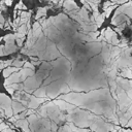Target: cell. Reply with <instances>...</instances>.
<instances>
[{"mask_svg": "<svg viewBox=\"0 0 132 132\" xmlns=\"http://www.w3.org/2000/svg\"><path fill=\"white\" fill-rule=\"evenodd\" d=\"M29 99L30 100L27 103V107L28 108H33V109L37 108L41 103L48 100V98H46V97H35V96H31V95H30Z\"/></svg>", "mask_w": 132, "mask_h": 132, "instance_id": "6da1fadb", "label": "cell"}, {"mask_svg": "<svg viewBox=\"0 0 132 132\" xmlns=\"http://www.w3.org/2000/svg\"><path fill=\"white\" fill-rule=\"evenodd\" d=\"M54 104L59 105L61 110H67L68 112H70L72 109L75 108V105L70 104V103H67V102H64L63 100H59V99L58 100H54Z\"/></svg>", "mask_w": 132, "mask_h": 132, "instance_id": "7a4b0ae2", "label": "cell"}, {"mask_svg": "<svg viewBox=\"0 0 132 132\" xmlns=\"http://www.w3.org/2000/svg\"><path fill=\"white\" fill-rule=\"evenodd\" d=\"M14 125L16 126V127H20V128H22V130H23V132H32L31 130H30V128H29V122H28V120L27 119H19V120H16L15 122H14Z\"/></svg>", "mask_w": 132, "mask_h": 132, "instance_id": "3957f363", "label": "cell"}, {"mask_svg": "<svg viewBox=\"0 0 132 132\" xmlns=\"http://www.w3.org/2000/svg\"><path fill=\"white\" fill-rule=\"evenodd\" d=\"M11 108H12V111H13V114L15 113H19V112H22L24 110H26V106H24L20 101H16V100H13L11 101Z\"/></svg>", "mask_w": 132, "mask_h": 132, "instance_id": "277c9868", "label": "cell"}, {"mask_svg": "<svg viewBox=\"0 0 132 132\" xmlns=\"http://www.w3.org/2000/svg\"><path fill=\"white\" fill-rule=\"evenodd\" d=\"M19 70H20L19 67L8 66V67H6V68L3 69V76H4V78H6V77H8L10 74H12V73H14V72H16V71H19Z\"/></svg>", "mask_w": 132, "mask_h": 132, "instance_id": "5b68a950", "label": "cell"}, {"mask_svg": "<svg viewBox=\"0 0 132 132\" xmlns=\"http://www.w3.org/2000/svg\"><path fill=\"white\" fill-rule=\"evenodd\" d=\"M121 77H124V78H128V79H132V72H131V69L130 67H124V69L121 71L120 73Z\"/></svg>", "mask_w": 132, "mask_h": 132, "instance_id": "8992f818", "label": "cell"}, {"mask_svg": "<svg viewBox=\"0 0 132 132\" xmlns=\"http://www.w3.org/2000/svg\"><path fill=\"white\" fill-rule=\"evenodd\" d=\"M64 7L67 9V10H71L73 8L77 9L78 7L76 6V3L73 1V0H65L64 1Z\"/></svg>", "mask_w": 132, "mask_h": 132, "instance_id": "52a82bcc", "label": "cell"}, {"mask_svg": "<svg viewBox=\"0 0 132 132\" xmlns=\"http://www.w3.org/2000/svg\"><path fill=\"white\" fill-rule=\"evenodd\" d=\"M114 34V32L111 30V28H106L105 30H104V40H106L108 43H110V38H111V36Z\"/></svg>", "mask_w": 132, "mask_h": 132, "instance_id": "ba28073f", "label": "cell"}, {"mask_svg": "<svg viewBox=\"0 0 132 132\" xmlns=\"http://www.w3.org/2000/svg\"><path fill=\"white\" fill-rule=\"evenodd\" d=\"M104 19H105V16H104V13H100L96 19H95V25L97 26V28L98 27H100L102 24H103V22H104Z\"/></svg>", "mask_w": 132, "mask_h": 132, "instance_id": "9c48e42d", "label": "cell"}, {"mask_svg": "<svg viewBox=\"0 0 132 132\" xmlns=\"http://www.w3.org/2000/svg\"><path fill=\"white\" fill-rule=\"evenodd\" d=\"M46 9H47V7H40V8H38L37 14H36L35 19L38 20V19H40L41 16H44V15L46 14Z\"/></svg>", "mask_w": 132, "mask_h": 132, "instance_id": "30bf717a", "label": "cell"}, {"mask_svg": "<svg viewBox=\"0 0 132 132\" xmlns=\"http://www.w3.org/2000/svg\"><path fill=\"white\" fill-rule=\"evenodd\" d=\"M117 6H118V4H116V3H114L113 5L106 7V8L104 9V12H103V13H104V16H105V18H108V16H109V14H110V12H111V11H112Z\"/></svg>", "mask_w": 132, "mask_h": 132, "instance_id": "8fae6325", "label": "cell"}, {"mask_svg": "<svg viewBox=\"0 0 132 132\" xmlns=\"http://www.w3.org/2000/svg\"><path fill=\"white\" fill-rule=\"evenodd\" d=\"M24 63H25V61H23V60H20L19 58H16V59H14V60L12 61V64H11V66H14V67H19V68H21V67H23Z\"/></svg>", "mask_w": 132, "mask_h": 132, "instance_id": "7c38bea8", "label": "cell"}, {"mask_svg": "<svg viewBox=\"0 0 132 132\" xmlns=\"http://www.w3.org/2000/svg\"><path fill=\"white\" fill-rule=\"evenodd\" d=\"M124 13L127 14V16H128L129 19H132V3H131L128 7H126V8L124 9Z\"/></svg>", "mask_w": 132, "mask_h": 132, "instance_id": "4fadbf2b", "label": "cell"}, {"mask_svg": "<svg viewBox=\"0 0 132 132\" xmlns=\"http://www.w3.org/2000/svg\"><path fill=\"white\" fill-rule=\"evenodd\" d=\"M59 132H73V131L71 130L70 126H69V125H68V123H67V124L63 125V126L59 129Z\"/></svg>", "mask_w": 132, "mask_h": 132, "instance_id": "5bb4252c", "label": "cell"}, {"mask_svg": "<svg viewBox=\"0 0 132 132\" xmlns=\"http://www.w3.org/2000/svg\"><path fill=\"white\" fill-rule=\"evenodd\" d=\"M23 67H26V68H30V69H32V70H35V67H34V65H33L32 63L28 62V61H25V63H24Z\"/></svg>", "mask_w": 132, "mask_h": 132, "instance_id": "9a60e30c", "label": "cell"}, {"mask_svg": "<svg viewBox=\"0 0 132 132\" xmlns=\"http://www.w3.org/2000/svg\"><path fill=\"white\" fill-rule=\"evenodd\" d=\"M19 8H23V9H26V6L23 4V2H22V1H20V2L16 4V6H15V10H16V9H19Z\"/></svg>", "mask_w": 132, "mask_h": 132, "instance_id": "2e32d148", "label": "cell"}, {"mask_svg": "<svg viewBox=\"0 0 132 132\" xmlns=\"http://www.w3.org/2000/svg\"><path fill=\"white\" fill-rule=\"evenodd\" d=\"M9 125L8 124H5V123H3V122H0V132L3 130V129H5V128H7Z\"/></svg>", "mask_w": 132, "mask_h": 132, "instance_id": "e0dca14e", "label": "cell"}, {"mask_svg": "<svg viewBox=\"0 0 132 132\" xmlns=\"http://www.w3.org/2000/svg\"><path fill=\"white\" fill-rule=\"evenodd\" d=\"M114 3L113 2H111V1H106L105 3H104V5H103V9H105L106 7H108V6H111V5H113Z\"/></svg>", "mask_w": 132, "mask_h": 132, "instance_id": "ac0fdd59", "label": "cell"}, {"mask_svg": "<svg viewBox=\"0 0 132 132\" xmlns=\"http://www.w3.org/2000/svg\"><path fill=\"white\" fill-rule=\"evenodd\" d=\"M126 94H127V96L132 100V89H128V90H126Z\"/></svg>", "mask_w": 132, "mask_h": 132, "instance_id": "d6986e66", "label": "cell"}, {"mask_svg": "<svg viewBox=\"0 0 132 132\" xmlns=\"http://www.w3.org/2000/svg\"><path fill=\"white\" fill-rule=\"evenodd\" d=\"M1 132H15V131H14L13 129H11V128H10V127L8 126L7 128H5V129H3V130H2Z\"/></svg>", "mask_w": 132, "mask_h": 132, "instance_id": "ffe728a7", "label": "cell"}, {"mask_svg": "<svg viewBox=\"0 0 132 132\" xmlns=\"http://www.w3.org/2000/svg\"><path fill=\"white\" fill-rule=\"evenodd\" d=\"M126 126H127V127H130V128H132V117H131V118L128 120V122H127Z\"/></svg>", "mask_w": 132, "mask_h": 132, "instance_id": "44dd1931", "label": "cell"}, {"mask_svg": "<svg viewBox=\"0 0 132 132\" xmlns=\"http://www.w3.org/2000/svg\"><path fill=\"white\" fill-rule=\"evenodd\" d=\"M3 2L7 5V6H10L12 4V0H3Z\"/></svg>", "mask_w": 132, "mask_h": 132, "instance_id": "7402d4cb", "label": "cell"}, {"mask_svg": "<svg viewBox=\"0 0 132 132\" xmlns=\"http://www.w3.org/2000/svg\"><path fill=\"white\" fill-rule=\"evenodd\" d=\"M88 2H91V3H94V4H98L99 3V0H87Z\"/></svg>", "mask_w": 132, "mask_h": 132, "instance_id": "603a6c76", "label": "cell"}, {"mask_svg": "<svg viewBox=\"0 0 132 132\" xmlns=\"http://www.w3.org/2000/svg\"><path fill=\"white\" fill-rule=\"evenodd\" d=\"M121 131H122V132H132V130H129V129H124V128H121Z\"/></svg>", "mask_w": 132, "mask_h": 132, "instance_id": "cb8c5ba5", "label": "cell"}, {"mask_svg": "<svg viewBox=\"0 0 132 132\" xmlns=\"http://www.w3.org/2000/svg\"><path fill=\"white\" fill-rule=\"evenodd\" d=\"M5 116V113H4V110L2 109V108H0V117H4Z\"/></svg>", "mask_w": 132, "mask_h": 132, "instance_id": "d4e9b609", "label": "cell"}, {"mask_svg": "<svg viewBox=\"0 0 132 132\" xmlns=\"http://www.w3.org/2000/svg\"><path fill=\"white\" fill-rule=\"evenodd\" d=\"M3 56V45H0V57Z\"/></svg>", "mask_w": 132, "mask_h": 132, "instance_id": "484cf974", "label": "cell"}, {"mask_svg": "<svg viewBox=\"0 0 132 132\" xmlns=\"http://www.w3.org/2000/svg\"><path fill=\"white\" fill-rule=\"evenodd\" d=\"M51 1H53L54 3H58V0H51Z\"/></svg>", "mask_w": 132, "mask_h": 132, "instance_id": "4316f807", "label": "cell"}, {"mask_svg": "<svg viewBox=\"0 0 132 132\" xmlns=\"http://www.w3.org/2000/svg\"><path fill=\"white\" fill-rule=\"evenodd\" d=\"M0 122H2V119H1V118H0Z\"/></svg>", "mask_w": 132, "mask_h": 132, "instance_id": "83f0119b", "label": "cell"}, {"mask_svg": "<svg viewBox=\"0 0 132 132\" xmlns=\"http://www.w3.org/2000/svg\"><path fill=\"white\" fill-rule=\"evenodd\" d=\"M0 72H1V69H0Z\"/></svg>", "mask_w": 132, "mask_h": 132, "instance_id": "f1b7e54d", "label": "cell"}]
</instances>
